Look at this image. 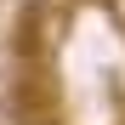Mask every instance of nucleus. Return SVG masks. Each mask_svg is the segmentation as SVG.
<instances>
[{"mask_svg": "<svg viewBox=\"0 0 125 125\" xmlns=\"http://www.w3.org/2000/svg\"><path fill=\"white\" fill-rule=\"evenodd\" d=\"M6 62H11V57H6V46H0V91H6V80H11V74H6Z\"/></svg>", "mask_w": 125, "mask_h": 125, "instance_id": "nucleus-1", "label": "nucleus"}, {"mask_svg": "<svg viewBox=\"0 0 125 125\" xmlns=\"http://www.w3.org/2000/svg\"><path fill=\"white\" fill-rule=\"evenodd\" d=\"M23 125H46V119H23Z\"/></svg>", "mask_w": 125, "mask_h": 125, "instance_id": "nucleus-2", "label": "nucleus"}]
</instances>
